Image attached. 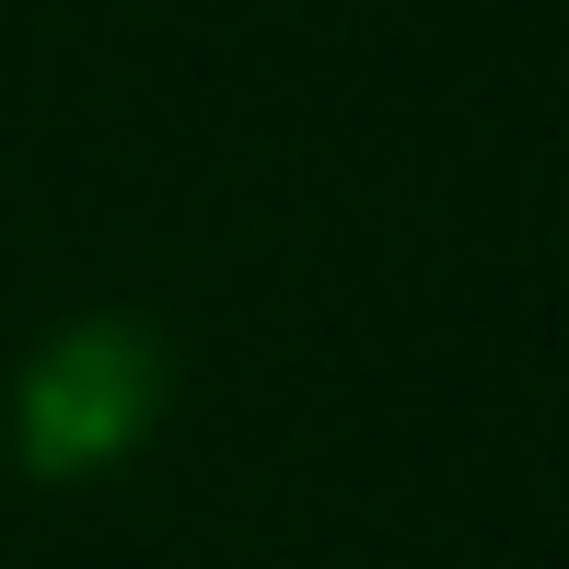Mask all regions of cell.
Wrapping results in <instances>:
<instances>
[{
    "label": "cell",
    "instance_id": "1",
    "mask_svg": "<svg viewBox=\"0 0 569 569\" xmlns=\"http://www.w3.org/2000/svg\"><path fill=\"white\" fill-rule=\"evenodd\" d=\"M174 407V349L151 315H70L47 326L36 349H23L12 396H0V442L36 488H93L117 477L128 453H151V430H163Z\"/></svg>",
    "mask_w": 569,
    "mask_h": 569
}]
</instances>
